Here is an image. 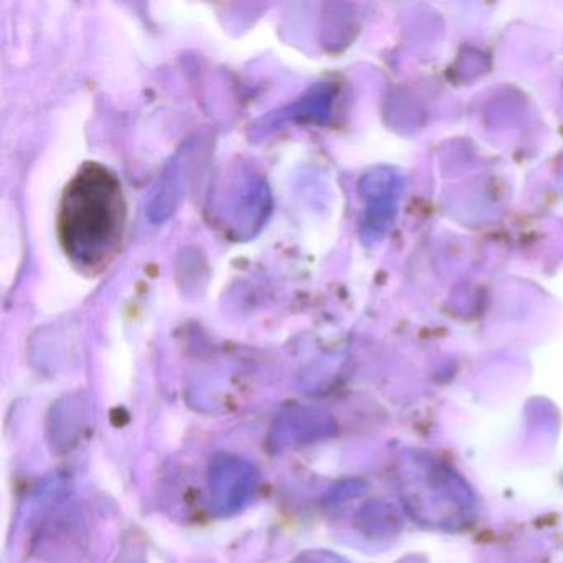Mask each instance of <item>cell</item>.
I'll list each match as a JSON object with an SVG mask.
<instances>
[{
    "instance_id": "cell-1",
    "label": "cell",
    "mask_w": 563,
    "mask_h": 563,
    "mask_svg": "<svg viewBox=\"0 0 563 563\" xmlns=\"http://www.w3.org/2000/svg\"><path fill=\"white\" fill-rule=\"evenodd\" d=\"M126 223V199L117 174L101 164H84L58 207V242L71 265L88 276L103 273L121 252Z\"/></svg>"
}]
</instances>
